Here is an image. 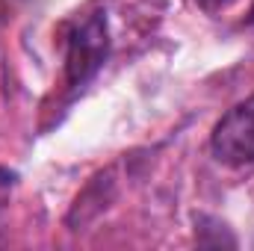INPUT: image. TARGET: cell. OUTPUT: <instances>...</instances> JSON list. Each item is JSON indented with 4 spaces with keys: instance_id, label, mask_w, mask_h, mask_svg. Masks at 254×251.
Returning a JSON list of instances; mask_svg holds the SVG:
<instances>
[{
    "instance_id": "1",
    "label": "cell",
    "mask_w": 254,
    "mask_h": 251,
    "mask_svg": "<svg viewBox=\"0 0 254 251\" xmlns=\"http://www.w3.org/2000/svg\"><path fill=\"white\" fill-rule=\"evenodd\" d=\"M110 54V36H107V18L101 12L86 15L71 39H68V60H65V71H68V83L71 86H83L86 80H92L98 74V68L104 65Z\"/></svg>"
},
{
    "instance_id": "3",
    "label": "cell",
    "mask_w": 254,
    "mask_h": 251,
    "mask_svg": "<svg viewBox=\"0 0 254 251\" xmlns=\"http://www.w3.org/2000/svg\"><path fill=\"white\" fill-rule=\"evenodd\" d=\"M252 21H254V12H252Z\"/></svg>"
},
{
    "instance_id": "2",
    "label": "cell",
    "mask_w": 254,
    "mask_h": 251,
    "mask_svg": "<svg viewBox=\"0 0 254 251\" xmlns=\"http://www.w3.org/2000/svg\"><path fill=\"white\" fill-rule=\"evenodd\" d=\"M210 148L219 163L249 166L254 163V95L237 104L213 130Z\"/></svg>"
}]
</instances>
